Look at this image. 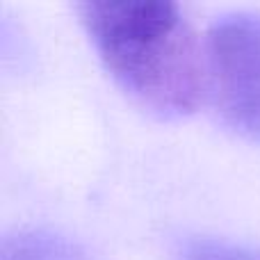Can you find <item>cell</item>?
Instances as JSON below:
<instances>
[{"mask_svg":"<svg viewBox=\"0 0 260 260\" xmlns=\"http://www.w3.org/2000/svg\"><path fill=\"white\" fill-rule=\"evenodd\" d=\"M105 67L162 114H185L210 94L206 44L171 0H85L78 5Z\"/></svg>","mask_w":260,"mask_h":260,"instance_id":"6da1fadb","label":"cell"},{"mask_svg":"<svg viewBox=\"0 0 260 260\" xmlns=\"http://www.w3.org/2000/svg\"><path fill=\"white\" fill-rule=\"evenodd\" d=\"M208 78L221 117L260 142V14L231 12L206 37Z\"/></svg>","mask_w":260,"mask_h":260,"instance_id":"7a4b0ae2","label":"cell"},{"mask_svg":"<svg viewBox=\"0 0 260 260\" xmlns=\"http://www.w3.org/2000/svg\"><path fill=\"white\" fill-rule=\"evenodd\" d=\"M176 260H260V249L224 238H189L180 244Z\"/></svg>","mask_w":260,"mask_h":260,"instance_id":"3957f363","label":"cell"}]
</instances>
